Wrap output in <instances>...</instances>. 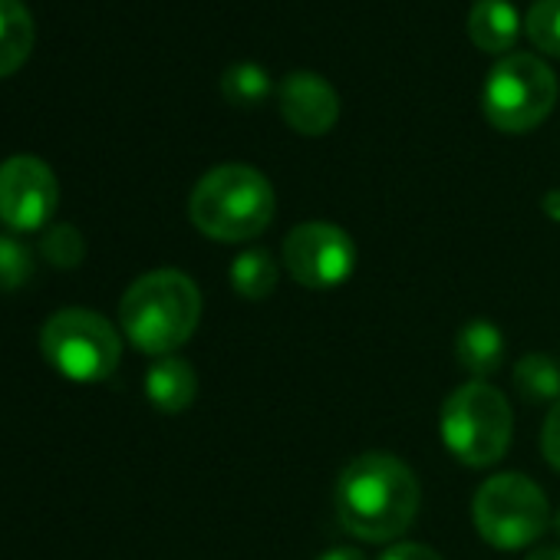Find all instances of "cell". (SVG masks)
Here are the masks:
<instances>
[{
  "label": "cell",
  "mask_w": 560,
  "mask_h": 560,
  "mask_svg": "<svg viewBox=\"0 0 560 560\" xmlns=\"http://www.w3.org/2000/svg\"><path fill=\"white\" fill-rule=\"evenodd\" d=\"M521 21L508 0H475L468 14V37L485 54H504L517 44Z\"/></svg>",
  "instance_id": "4fadbf2b"
},
{
  "label": "cell",
  "mask_w": 560,
  "mask_h": 560,
  "mask_svg": "<svg viewBox=\"0 0 560 560\" xmlns=\"http://www.w3.org/2000/svg\"><path fill=\"white\" fill-rule=\"evenodd\" d=\"M380 560H442V553L439 550H432V547H425V544H393Z\"/></svg>",
  "instance_id": "7402d4cb"
},
{
  "label": "cell",
  "mask_w": 560,
  "mask_h": 560,
  "mask_svg": "<svg viewBox=\"0 0 560 560\" xmlns=\"http://www.w3.org/2000/svg\"><path fill=\"white\" fill-rule=\"evenodd\" d=\"M540 448H544L547 465L560 471V402H553L550 412H547V422H544V432H540Z\"/></svg>",
  "instance_id": "44dd1931"
},
{
  "label": "cell",
  "mask_w": 560,
  "mask_h": 560,
  "mask_svg": "<svg viewBox=\"0 0 560 560\" xmlns=\"http://www.w3.org/2000/svg\"><path fill=\"white\" fill-rule=\"evenodd\" d=\"M277 103L284 122L301 136H327L340 119L337 90L311 70L288 73L277 90Z\"/></svg>",
  "instance_id": "30bf717a"
},
{
  "label": "cell",
  "mask_w": 560,
  "mask_h": 560,
  "mask_svg": "<svg viewBox=\"0 0 560 560\" xmlns=\"http://www.w3.org/2000/svg\"><path fill=\"white\" fill-rule=\"evenodd\" d=\"M504 334L491 320H468L455 337V360L471 380H488L504 366Z\"/></svg>",
  "instance_id": "8fae6325"
},
{
  "label": "cell",
  "mask_w": 560,
  "mask_h": 560,
  "mask_svg": "<svg viewBox=\"0 0 560 560\" xmlns=\"http://www.w3.org/2000/svg\"><path fill=\"white\" fill-rule=\"evenodd\" d=\"M524 31L540 54L560 57V0H537L524 18Z\"/></svg>",
  "instance_id": "ac0fdd59"
},
{
  "label": "cell",
  "mask_w": 560,
  "mask_h": 560,
  "mask_svg": "<svg viewBox=\"0 0 560 560\" xmlns=\"http://www.w3.org/2000/svg\"><path fill=\"white\" fill-rule=\"evenodd\" d=\"M442 442L468 468H488L508 455L514 416L508 399L481 380L458 386L442 406Z\"/></svg>",
  "instance_id": "277c9868"
},
{
  "label": "cell",
  "mask_w": 560,
  "mask_h": 560,
  "mask_svg": "<svg viewBox=\"0 0 560 560\" xmlns=\"http://www.w3.org/2000/svg\"><path fill=\"white\" fill-rule=\"evenodd\" d=\"M514 389L530 406L557 402L560 396V366L547 353H527L514 366Z\"/></svg>",
  "instance_id": "9a60e30c"
},
{
  "label": "cell",
  "mask_w": 560,
  "mask_h": 560,
  "mask_svg": "<svg viewBox=\"0 0 560 560\" xmlns=\"http://www.w3.org/2000/svg\"><path fill=\"white\" fill-rule=\"evenodd\" d=\"M557 103V77L553 70L530 57V54H511L501 57L481 90V109L485 119L498 132H530L537 129Z\"/></svg>",
  "instance_id": "5b68a950"
},
{
  "label": "cell",
  "mask_w": 560,
  "mask_h": 560,
  "mask_svg": "<svg viewBox=\"0 0 560 560\" xmlns=\"http://www.w3.org/2000/svg\"><path fill=\"white\" fill-rule=\"evenodd\" d=\"M270 90H273V83H270L267 70L257 63H231L221 73V93L231 106H241V109L260 106L270 96Z\"/></svg>",
  "instance_id": "e0dca14e"
},
{
  "label": "cell",
  "mask_w": 560,
  "mask_h": 560,
  "mask_svg": "<svg viewBox=\"0 0 560 560\" xmlns=\"http://www.w3.org/2000/svg\"><path fill=\"white\" fill-rule=\"evenodd\" d=\"M119 320L132 347L149 357H168L195 334L201 320V294L182 270H152L126 291Z\"/></svg>",
  "instance_id": "7a4b0ae2"
},
{
  "label": "cell",
  "mask_w": 560,
  "mask_h": 560,
  "mask_svg": "<svg viewBox=\"0 0 560 560\" xmlns=\"http://www.w3.org/2000/svg\"><path fill=\"white\" fill-rule=\"evenodd\" d=\"M231 288L244 298V301H264L273 294L277 288V264L270 257V250L264 247H250L241 250L231 264Z\"/></svg>",
  "instance_id": "2e32d148"
},
{
  "label": "cell",
  "mask_w": 560,
  "mask_h": 560,
  "mask_svg": "<svg viewBox=\"0 0 560 560\" xmlns=\"http://www.w3.org/2000/svg\"><path fill=\"white\" fill-rule=\"evenodd\" d=\"M320 560H366V553L357 550V547H334V550H327Z\"/></svg>",
  "instance_id": "603a6c76"
},
{
  "label": "cell",
  "mask_w": 560,
  "mask_h": 560,
  "mask_svg": "<svg viewBox=\"0 0 560 560\" xmlns=\"http://www.w3.org/2000/svg\"><path fill=\"white\" fill-rule=\"evenodd\" d=\"M475 530L498 550H521L534 544L550 524V504L540 485L521 471L491 475L471 501Z\"/></svg>",
  "instance_id": "8992f818"
},
{
  "label": "cell",
  "mask_w": 560,
  "mask_h": 560,
  "mask_svg": "<svg viewBox=\"0 0 560 560\" xmlns=\"http://www.w3.org/2000/svg\"><path fill=\"white\" fill-rule=\"evenodd\" d=\"M553 527H557V537H560V511H557V521H553Z\"/></svg>",
  "instance_id": "484cf974"
},
{
  "label": "cell",
  "mask_w": 560,
  "mask_h": 560,
  "mask_svg": "<svg viewBox=\"0 0 560 560\" xmlns=\"http://www.w3.org/2000/svg\"><path fill=\"white\" fill-rule=\"evenodd\" d=\"M34 273V254L24 241L0 234V291L24 288Z\"/></svg>",
  "instance_id": "d6986e66"
},
{
  "label": "cell",
  "mask_w": 560,
  "mask_h": 560,
  "mask_svg": "<svg viewBox=\"0 0 560 560\" xmlns=\"http://www.w3.org/2000/svg\"><path fill=\"white\" fill-rule=\"evenodd\" d=\"M34 50V18L21 0H0V77L18 73Z\"/></svg>",
  "instance_id": "5bb4252c"
},
{
  "label": "cell",
  "mask_w": 560,
  "mask_h": 560,
  "mask_svg": "<svg viewBox=\"0 0 560 560\" xmlns=\"http://www.w3.org/2000/svg\"><path fill=\"white\" fill-rule=\"evenodd\" d=\"M419 501L416 471L389 452L357 455L337 481L340 524L366 544H389L406 534L419 514Z\"/></svg>",
  "instance_id": "6da1fadb"
},
{
  "label": "cell",
  "mask_w": 560,
  "mask_h": 560,
  "mask_svg": "<svg viewBox=\"0 0 560 560\" xmlns=\"http://www.w3.org/2000/svg\"><path fill=\"white\" fill-rule=\"evenodd\" d=\"M544 208L550 211V218H560V191H550V195L544 198Z\"/></svg>",
  "instance_id": "d4e9b609"
},
{
  "label": "cell",
  "mask_w": 560,
  "mask_h": 560,
  "mask_svg": "<svg viewBox=\"0 0 560 560\" xmlns=\"http://www.w3.org/2000/svg\"><path fill=\"white\" fill-rule=\"evenodd\" d=\"M83 254H86V244H83V234H80L77 228L57 224V228H50V231L44 234V257H47L54 267L73 270V267H80Z\"/></svg>",
  "instance_id": "ffe728a7"
},
{
  "label": "cell",
  "mask_w": 560,
  "mask_h": 560,
  "mask_svg": "<svg viewBox=\"0 0 560 560\" xmlns=\"http://www.w3.org/2000/svg\"><path fill=\"white\" fill-rule=\"evenodd\" d=\"M145 396L159 412H185L198 396V376L191 363L178 357H162L145 376Z\"/></svg>",
  "instance_id": "7c38bea8"
},
{
  "label": "cell",
  "mask_w": 560,
  "mask_h": 560,
  "mask_svg": "<svg viewBox=\"0 0 560 560\" xmlns=\"http://www.w3.org/2000/svg\"><path fill=\"white\" fill-rule=\"evenodd\" d=\"M524 560H560V547H540V550H530Z\"/></svg>",
  "instance_id": "cb8c5ba5"
},
{
  "label": "cell",
  "mask_w": 560,
  "mask_h": 560,
  "mask_svg": "<svg viewBox=\"0 0 560 560\" xmlns=\"http://www.w3.org/2000/svg\"><path fill=\"white\" fill-rule=\"evenodd\" d=\"M284 267L301 288L330 291L350 280L357 267V244L330 221H307L284 237Z\"/></svg>",
  "instance_id": "ba28073f"
},
{
  "label": "cell",
  "mask_w": 560,
  "mask_h": 560,
  "mask_svg": "<svg viewBox=\"0 0 560 560\" xmlns=\"http://www.w3.org/2000/svg\"><path fill=\"white\" fill-rule=\"evenodd\" d=\"M40 350L60 376L73 383H103L119 366L122 340L106 317L70 307L47 320Z\"/></svg>",
  "instance_id": "52a82bcc"
},
{
  "label": "cell",
  "mask_w": 560,
  "mask_h": 560,
  "mask_svg": "<svg viewBox=\"0 0 560 560\" xmlns=\"http://www.w3.org/2000/svg\"><path fill=\"white\" fill-rule=\"evenodd\" d=\"M273 185L250 165H218L195 185L188 198L191 224L224 244L250 241L273 221Z\"/></svg>",
  "instance_id": "3957f363"
},
{
  "label": "cell",
  "mask_w": 560,
  "mask_h": 560,
  "mask_svg": "<svg viewBox=\"0 0 560 560\" xmlns=\"http://www.w3.org/2000/svg\"><path fill=\"white\" fill-rule=\"evenodd\" d=\"M60 201L54 168L34 155H14L0 165V221L18 231L44 228Z\"/></svg>",
  "instance_id": "9c48e42d"
}]
</instances>
